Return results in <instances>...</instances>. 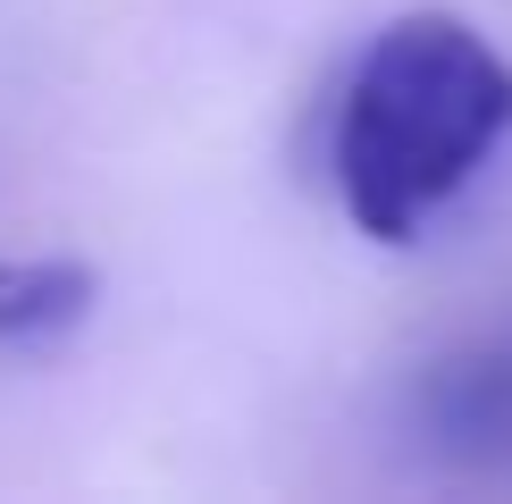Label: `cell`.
Masks as SVG:
<instances>
[{"label": "cell", "mask_w": 512, "mask_h": 504, "mask_svg": "<svg viewBox=\"0 0 512 504\" xmlns=\"http://www.w3.org/2000/svg\"><path fill=\"white\" fill-rule=\"evenodd\" d=\"M512 135V59L462 9H403L353 59L328 185L378 244H412Z\"/></svg>", "instance_id": "6da1fadb"}, {"label": "cell", "mask_w": 512, "mask_h": 504, "mask_svg": "<svg viewBox=\"0 0 512 504\" xmlns=\"http://www.w3.org/2000/svg\"><path fill=\"white\" fill-rule=\"evenodd\" d=\"M101 303V269L76 252H26L0 261V345H51L93 320Z\"/></svg>", "instance_id": "7a4b0ae2"}]
</instances>
